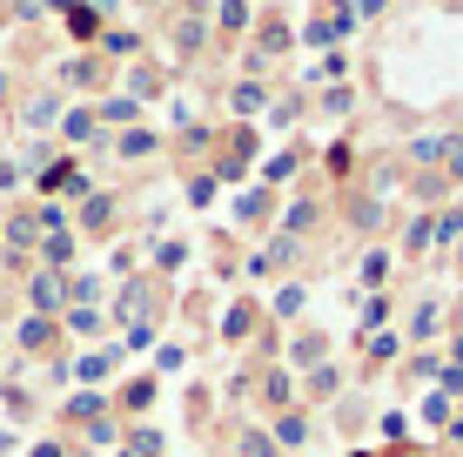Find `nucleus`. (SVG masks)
I'll use <instances>...</instances> for the list:
<instances>
[{
    "label": "nucleus",
    "mask_w": 463,
    "mask_h": 457,
    "mask_svg": "<svg viewBox=\"0 0 463 457\" xmlns=\"http://www.w3.org/2000/svg\"><path fill=\"white\" fill-rule=\"evenodd\" d=\"M61 108H54V94H41V101H27V129H47Z\"/></svg>",
    "instance_id": "1"
},
{
    "label": "nucleus",
    "mask_w": 463,
    "mask_h": 457,
    "mask_svg": "<svg viewBox=\"0 0 463 457\" xmlns=\"http://www.w3.org/2000/svg\"><path fill=\"white\" fill-rule=\"evenodd\" d=\"M34 303H41V309L61 303V282H54V276H34Z\"/></svg>",
    "instance_id": "2"
},
{
    "label": "nucleus",
    "mask_w": 463,
    "mask_h": 457,
    "mask_svg": "<svg viewBox=\"0 0 463 457\" xmlns=\"http://www.w3.org/2000/svg\"><path fill=\"white\" fill-rule=\"evenodd\" d=\"M457 451H463V424H457Z\"/></svg>",
    "instance_id": "3"
},
{
    "label": "nucleus",
    "mask_w": 463,
    "mask_h": 457,
    "mask_svg": "<svg viewBox=\"0 0 463 457\" xmlns=\"http://www.w3.org/2000/svg\"><path fill=\"white\" fill-rule=\"evenodd\" d=\"M94 7H108V0H94Z\"/></svg>",
    "instance_id": "4"
}]
</instances>
